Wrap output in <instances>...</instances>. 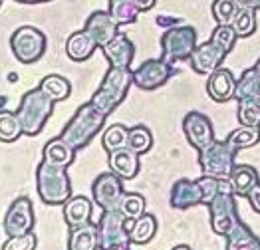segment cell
I'll return each mask as SVG.
<instances>
[{"label":"cell","instance_id":"obj_1","mask_svg":"<svg viewBox=\"0 0 260 250\" xmlns=\"http://www.w3.org/2000/svg\"><path fill=\"white\" fill-rule=\"evenodd\" d=\"M131 83H133V72H131V68L111 66L108 70V74L104 76L102 83H100L98 91L93 93L91 105L100 113L109 115L117 105L125 100Z\"/></svg>","mask_w":260,"mask_h":250},{"label":"cell","instance_id":"obj_2","mask_svg":"<svg viewBox=\"0 0 260 250\" xmlns=\"http://www.w3.org/2000/svg\"><path fill=\"white\" fill-rule=\"evenodd\" d=\"M106 117L104 113H100L91 102L89 104H84L78 111L76 115L70 119V123L64 127L62 131V137L74 149H84V147L93 139L95 133L102 131V127L106 123Z\"/></svg>","mask_w":260,"mask_h":250},{"label":"cell","instance_id":"obj_3","mask_svg":"<svg viewBox=\"0 0 260 250\" xmlns=\"http://www.w3.org/2000/svg\"><path fill=\"white\" fill-rule=\"evenodd\" d=\"M38 195L46 205H64L72 197V185L66 175L64 167H56L48 161H42L36 171Z\"/></svg>","mask_w":260,"mask_h":250},{"label":"cell","instance_id":"obj_4","mask_svg":"<svg viewBox=\"0 0 260 250\" xmlns=\"http://www.w3.org/2000/svg\"><path fill=\"white\" fill-rule=\"evenodd\" d=\"M209 212H211V229L220 236H226L231 230H235L242 223L239 216L237 195L229 179H222V191L209 205Z\"/></svg>","mask_w":260,"mask_h":250},{"label":"cell","instance_id":"obj_5","mask_svg":"<svg viewBox=\"0 0 260 250\" xmlns=\"http://www.w3.org/2000/svg\"><path fill=\"white\" fill-rule=\"evenodd\" d=\"M52 109H54V102L40 87L26 91L20 102V107L16 111L20 117L24 133L26 135H38L48 121V117L52 115Z\"/></svg>","mask_w":260,"mask_h":250},{"label":"cell","instance_id":"obj_6","mask_svg":"<svg viewBox=\"0 0 260 250\" xmlns=\"http://www.w3.org/2000/svg\"><path fill=\"white\" fill-rule=\"evenodd\" d=\"M197 48V30L193 26L175 24L167 28L161 36V58L165 62L175 64L189 60Z\"/></svg>","mask_w":260,"mask_h":250},{"label":"cell","instance_id":"obj_7","mask_svg":"<svg viewBox=\"0 0 260 250\" xmlns=\"http://www.w3.org/2000/svg\"><path fill=\"white\" fill-rule=\"evenodd\" d=\"M199 165L203 169V175L229 179L237 167V151L231 149L226 141H213L199 151Z\"/></svg>","mask_w":260,"mask_h":250},{"label":"cell","instance_id":"obj_8","mask_svg":"<svg viewBox=\"0 0 260 250\" xmlns=\"http://www.w3.org/2000/svg\"><path fill=\"white\" fill-rule=\"evenodd\" d=\"M46 46H48L46 34H44L42 30L34 28V26H20L10 36L12 54L22 64L38 62L44 54H46Z\"/></svg>","mask_w":260,"mask_h":250},{"label":"cell","instance_id":"obj_9","mask_svg":"<svg viewBox=\"0 0 260 250\" xmlns=\"http://www.w3.org/2000/svg\"><path fill=\"white\" fill-rule=\"evenodd\" d=\"M127 216L119 210H104L100 218V246L104 250H113L117 246H127L129 240V227H127Z\"/></svg>","mask_w":260,"mask_h":250},{"label":"cell","instance_id":"obj_10","mask_svg":"<svg viewBox=\"0 0 260 250\" xmlns=\"http://www.w3.org/2000/svg\"><path fill=\"white\" fill-rule=\"evenodd\" d=\"M173 74V64L165 62L163 58H159V60H145L137 70H133V83L139 89L151 91V89H157L163 83L169 82V78Z\"/></svg>","mask_w":260,"mask_h":250},{"label":"cell","instance_id":"obj_11","mask_svg":"<svg viewBox=\"0 0 260 250\" xmlns=\"http://www.w3.org/2000/svg\"><path fill=\"white\" fill-rule=\"evenodd\" d=\"M123 179L117 177L113 171L109 173H102L93 185H91V193H93V201L98 207H102L104 210H113L119 208L121 197H123Z\"/></svg>","mask_w":260,"mask_h":250},{"label":"cell","instance_id":"obj_12","mask_svg":"<svg viewBox=\"0 0 260 250\" xmlns=\"http://www.w3.org/2000/svg\"><path fill=\"white\" fill-rule=\"evenodd\" d=\"M226 56H229V52L222 46H218L215 40L209 38V40L203 42V44H197L195 52L191 54L189 62H191V68L195 70L197 74L211 76L215 70H218L222 66Z\"/></svg>","mask_w":260,"mask_h":250},{"label":"cell","instance_id":"obj_13","mask_svg":"<svg viewBox=\"0 0 260 250\" xmlns=\"http://www.w3.org/2000/svg\"><path fill=\"white\" fill-rule=\"evenodd\" d=\"M183 131H185V137L191 145L195 147L197 151L209 147L215 139V131H213V123L211 119L201 113V111H189L183 119Z\"/></svg>","mask_w":260,"mask_h":250},{"label":"cell","instance_id":"obj_14","mask_svg":"<svg viewBox=\"0 0 260 250\" xmlns=\"http://www.w3.org/2000/svg\"><path fill=\"white\" fill-rule=\"evenodd\" d=\"M34 227V212H32V203L28 197H18L4 216V230L8 236H18L32 232Z\"/></svg>","mask_w":260,"mask_h":250},{"label":"cell","instance_id":"obj_15","mask_svg":"<svg viewBox=\"0 0 260 250\" xmlns=\"http://www.w3.org/2000/svg\"><path fill=\"white\" fill-rule=\"evenodd\" d=\"M84 28L89 32V36L98 42L100 48L106 46L109 40H113L119 34V24L109 14V10L108 12L106 10H95L93 14H89Z\"/></svg>","mask_w":260,"mask_h":250},{"label":"cell","instance_id":"obj_16","mask_svg":"<svg viewBox=\"0 0 260 250\" xmlns=\"http://www.w3.org/2000/svg\"><path fill=\"white\" fill-rule=\"evenodd\" d=\"M235 89H237V78L233 76L231 70L226 68H218L215 70L211 76H209V82H207V93L213 102L218 104H224L229 100L235 98Z\"/></svg>","mask_w":260,"mask_h":250},{"label":"cell","instance_id":"obj_17","mask_svg":"<svg viewBox=\"0 0 260 250\" xmlns=\"http://www.w3.org/2000/svg\"><path fill=\"white\" fill-rule=\"evenodd\" d=\"M102 50H104V56L108 58V62L117 68H129L133 56H135V46L123 32H119L113 40L102 46Z\"/></svg>","mask_w":260,"mask_h":250},{"label":"cell","instance_id":"obj_18","mask_svg":"<svg viewBox=\"0 0 260 250\" xmlns=\"http://www.w3.org/2000/svg\"><path fill=\"white\" fill-rule=\"evenodd\" d=\"M197 205H203V193L197 181L179 179L171 189V207L177 210H187Z\"/></svg>","mask_w":260,"mask_h":250},{"label":"cell","instance_id":"obj_19","mask_svg":"<svg viewBox=\"0 0 260 250\" xmlns=\"http://www.w3.org/2000/svg\"><path fill=\"white\" fill-rule=\"evenodd\" d=\"M109 169L117 177L129 181L139 173V153L131 151L129 147H121L117 151H111L109 153Z\"/></svg>","mask_w":260,"mask_h":250},{"label":"cell","instance_id":"obj_20","mask_svg":"<svg viewBox=\"0 0 260 250\" xmlns=\"http://www.w3.org/2000/svg\"><path fill=\"white\" fill-rule=\"evenodd\" d=\"M95 48H100V46H98V42L89 36V32H87L86 28L70 34V38L66 40V54L74 62H86L87 58L93 56Z\"/></svg>","mask_w":260,"mask_h":250},{"label":"cell","instance_id":"obj_21","mask_svg":"<svg viewBox=\"0 0 260 250\" xmlns=\"http://www.w3.org/2000/svg\"><path fill=\"white\" fill-rule=\"evenodd\" d=\"M91 218V201L87 197H70L64 203V221L70 229H78Z\"/></svg>","mask_w":260,"mask_h":250},{"label":"cell","instance_id":"obj_22","mask_svg":"<svg viewBox=\"0 0 260 250\" xmlns=\"http://www.w3.org/2000/svg\"><path fill=\"white\" fill-rule=\"evenodd\" d=\"M74 157H76V149L70 145L62 135L50 139L44 147V161L56 167H64V169L70 167L74 163Z\"/></svg>","mask_w":260,"mask_h":250},{"label":"cell","instance_id":"obj_23","mask_svg":"<svg viewBox=\"0 0 260 250\" xmlns=\"http://www.w3.org/2000/svg\"><path fill=\"white\" fill-rule=\"evenodd\" d=\"M127 227H129V240L133 244H147L157 232V218L149 212H143L133 221L129 218Z\"/></svg>","mask_w":260,"mask_h":250},{"label":"cell","instance_id":"obj_24","mask_svg":"<svg viewBox=\"0 0 260 250\" xmlns=\"http://www.w3.org/2000/svg\"><path fill=\"white\" fill-rule=\"evenodd\" d=\"M100 246V229L95 225H84L78 229H72L68 250H98Z\"/></svg>","mask_w":260,"mask_h":250},{"label":"cell","instance_id":"obj_25","mask_svg":"<svg viewBox=\"0 0 260 250\" xmlns=\"http://www.w3.org/2000/svg\"><path fill=\"white\" fill-rule=\"evenodd\" d=\"M229 181H231L233 191H235L237 197H248V193L252 191V187H256L260 183L256 169L250 165H237L235 171L231 173Z\"/></svg>","mask_w":260,"mask_h":250},{"label":"cell","instance_id":"obj_26","mask_svg":"<svg viewBox=\"0 0 260 250\" xmlns=\"http://www.w3.org/2000/svg\"><path fill=\"white\" fill-rule=\"evenodd\" d=\"M224 238V250H260V238L244 223L231 230Z\"/></svg>","mask_w":260,"mask_h":250},{"label":"cell","instance_id":"obj_27","mask_svg":"<svg viewBox=\"0 0 260 250\" xmlns=\"http://www.w3.org/2000/svg\"><path fill=\"white\" fill-rule=\"evenodd\" d=\"M260 93V76L256 74L254 68H248L242 72L239 80H237V89H235V100H256Z\"/></svg>","mask_w":260,"mask_h":250},{"label":"cell","instance_id":"obj_28","mask_svg":"<svg viewBox=\"0 0 260 250\" xmlns=\"http://www.w3.org/2000/svg\"><path fill=\"white\" fill-rule=\"evenodd\" d=\"M40 89H42L44 93L56 104V102H64L68 100V96H70V91H72V85L70 82L62 78V76H58V74H50V76H46L40 85H38Z\"/></svg>","mask_w":260,"mask_h":250},{"label":"cell","instance_id":"obj_29","mask_svg":"<svg viewBox=\"0 0 260 250\" xmlns=\"http://www.w3.org/2000/svg\"><path fill=\"white\" fill-rule=\"evenodd\" d=\"M231 149H235L239 153L240 149L256 145L260 141V127H250V125H240L239 129H235L226 139H224Z\"/></svg>","mask_w":260,"mask_h":250},{"label":"cell","instance_id":"obj_30","mask_svg":"<svg viewBox=\"0 0 260 250\" xmlns=\"http://www.w3.org/2000/svg\"><path fill=\"white\" fill-rule=\"evenodd\" d=\"M24 133L18 113L14 111H0V141L12 143Z\"/></svg>","mask_w":260,"mask_h":250},{"label":"cell","instance_id":"obj_31","mask_svg":"<svg viewBox=\"0 0 260 250\" xmlns=\"http://www.w3.org/2000/svg\"><path fill=\"white\" fill-rule=\"evenodd\" d=\"M139 8L133 0H115V2H109V14L115 18V22L121 26V24H133L139 16Z\"/></svg>","mask_w":260,"mask_h":250},{"label":"cell","instance_id":"obj_32","mask_svg":"<svg viewBox=\"0 0 260 250\" xmlns=\"http://www.w3.org/2000/svg\"><path fill=\"white\" fill-rule=\"evenodd\" d=\"M235 28V32L239 34V38H248L256 32V26H258V20H256V10L252 8H239L235 20L231 24Z\"/></svg>","mask_w":260,"mask_h":250},{"label":"cell","instance_id":"obj_33","mask_svg":"<svg viewBox=\"0 0 260 250\" xmlns=\"http://www.w3.org/2000/svg\"><path fill=\"white\" fill-rule=\"evenodd\" d=\"M127 137H129V129L125 125L115 123L109 125L102 137V143H104V149L111 153V151H117L121 147H127Z\"/></svg>","mask_w":260,"mask_h":250},{"label":"cell","instance_id":"obj_34","mask_svg":"<svg viewBox=\"0 0 260 250\" xmlns=\"http://www.w3.org/2000/svg\"><path fill=\"white\" fill-rule=\"evenodd\" d=\"M153 145L151 131L145 125H135L129 129V137H127V147L135 153H147Z\"/></svg>","mask_w":260,"mask_h":250},{"label":"cell","instance_id":"obj_35","mask_svg":"<svg viewBox=\"0 0 260 250\" xmlns=\"http://www.w3.org/2000/svg\"><path fill=\"white\" fill-rule=\"evenodd\" d=\"M239 8L237 0H213L211 4V12L217 24H233Z\"/></svg>","mask_w":260,"mask_h":250},{"label":"cell","instance_id":"obj_36","mask_svg":"<svg viewBox=\"0 0 260 250\" xmlns=\"http://www.w3.org/2000/svg\"><path fill=\"white\" fill-rule=\"evenodd\" d=\"M119 210L127 216V218H137L145 212V199L137 193H123L121 203H119Z\"/></svg>","mask_w":260,"mask_h":250},{"label":"cell","instance_id":"obj_37","mask_svg":"<svg viewBox=\"0 0 260 250\" xmlns=\"http://www.w3.org/2000/svg\"><path fill=\"white\" fill-rule=\"evenodd\" d=\"M239 121L240 125L260 127V105L256 104V100L239 102Z\"/></svg>","mask_w":260,"mask_h":250},{"label":"cell","instance_id":"obj_38","mask_svg":"<svg viewBox=\"0 0 260 250\" xmlns=\"http://www.w3.org/2000/svg\"><path fill=\"white\" fill-rule=\"evenodd\" d=\"M211 40H215L218 46H222L226 52H231L235 48V44L239 40V34L235 32V28L231 24H217V28L211 34Z\"/></svg>","mask_w":260,"mask_h":250},{"label":"cell","instance_id":"obj_39","mask_svg":"<svg viewBox=\"0 0 260 250\" xmlns=\"http://www.w3.org/2000/svg\"><path fill=\"white\" fill-rule=\"evenodd\" d=\"M197 183H199L201 193H203V205H207V207L213 203V199H215L218 193L222 191V179H218V177L203 175Z\"/></svg>","mask_w":260,"mask_h":250},{"label":"cell","instance_id":"obj_40","mask_svg":"<svg viewBox=\"0 0 260 250\" xmlns=\"http://www.w3.org/2000/svg\"><path fill=\"white\" fill-rule=\"evenodd\" d=\"M34 248H36V236L32 232L18 234V236H10L2 244V250H34Z\"/></svg>","mask_w":260,"mask_h":250},{"label":"cell","instance_id":"obj_41","mask_svg":"<svg viewBox=\"0 0 260 250\" xmlns=\"http://www.w3.org/2000/svg\"><path fill=\"white\" fill-rule=\"evenodd\" d=\"M248 201H250V207L256 212H260V183L256 187H252V191L248 193Z\"/></svg>","mask_w":260,"mask_h":250},{"label":"cell","instance_id":"obj_42","mask_svg":"<svg viewBox=\"0 0 260 250\" xmlns=\"http://www.w3.org/2000/svg\"><path fill=\"white\" fill-rule=\"evenodd\" d=\"M237 4L240 8H252V10L260 12V0H237Z\"/></svg>","mask_w":260,"mask_h":250},{"label":"cell","instance_id":"obj_43","mask_svg":"<svg viewBox=\"0 0 260 250\" xmlns=\"http://www.w3.org/2000/svg\"><path fill=\"white\" fill-rule=\"evenodd\" d=\"M133 2L137 4V8H139L141 12H147V10H151L153 6H155L157 0H133Z\"/></svg>","mask_w":260,"mask_h":250},{"label":"cell","instance_id":"obj_44","mask_svg":"<svg viewBox=\"0 0 260 250\" xmlns=\"http://www.w3.org/2000/svg\"><path fill=\"white\" fill-rule=\"evenodd\" d=\"M157 24L171 28V26H175V24H179V18H157Z\"/></svg>","mask_w":260,"mask_h":250},{"label":"cell","instance_id":"obj_45","mask_svg":"<svg viewBox=\"0 0 260 250\" xmlns=\"http://www.w3.org/2000/svg\"><path fill=\"white\" fill-rule=\"evenodd\" d=\"M14 2H20V4H40V2H50V0H14Z\"/></svg>","mask_w":260,"mask_h":250},{"label":"cell","instance_id":"obj_46","mask_svg":"<svg viewBox=\"0 0 260 250\" xmlns=\"http://www.w3.org/2000/svg\"><path fill=\"white\" fill-rule=\"evenodd\" d=\"M171 250H191L187 244H179V246H175V248H171Z\"/></svg>","mask_w":260,"mask_h":250},{"label":"cell","instance_id":"obj_47","mask_svg":"<svg viewBox=\"0 0 260 250\" xmlns=\"http://www.w3.org/2000/svg\"><path fill=\"white\" fill-rule=\"evenodd\" d=\"M252 68H254V70H256V74H258V76H260V58H258V60H256V64H254V66H252Z\"/></svg>","mask_w":260,"mask_h":250},{"label":"cell","instance_id":"obj_48","mask_svg":"<svg viewBox=\"0 0 260 250\" xmlns=\"http://www.w3.org/2000/svg\"><path fill=\"white\" fill-rule=\"evenodd\" d=\"M113 250H129L127 246H117V248H113Z\"/></svg>","mask_w":260,"mask_h":250},{"label":"cell","instance_id":"obj_49","mask_svg":"<svg viewBox=\"0 0 260 250\" xmlns=\"http://www.w3.org/2000/svg\"><path fill=\"white\" fill-rule=\"evenodd\" d=\"M256 104L260 105V93H258V96H256Z\"/></svg>","mask_w":260,"mask_h":250},{"label":"cell","instance_id":"obj_50","mask_svg":"<svg viewBox=\"0 0 260 250\" xmlns=\"http://www.w3.org/2000/svg\"><path fill=\"white\" fill-rule=\"evenodd\" d=\"M108 2H115V0H108Z\"/></svg>","mask_w":260,"mask_h":250},{"label":"cell","instance_id":"obj_51","mask_svg":"<svg viewBox=\"0 0 260 250\" xmlns=\"http://www.w3.org/2000/svg\"><path fill=\"white\" fill-rule=\"evenodd\" d=\"M0 6H2V0H0Z\"/></svg>","mask_w":260,"mask_h":250}]
</instances>
